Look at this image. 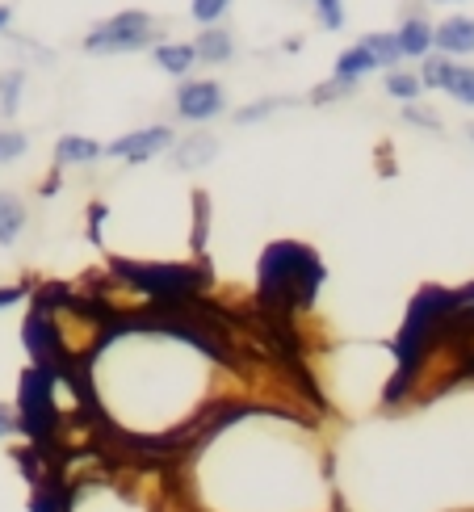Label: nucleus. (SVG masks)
I'll return each mask as SVG.
<instances>
[{
  "label": "nucleus",
  "mask_w": 474,
  "mask_h": 512,
  "mask_svg": "<svg viewBox=\"0 0 474 512\" xmlns=\"http://www.w3.org/2000/svg\"><path fill=\"white\" fill-rule=\"evenodd\" d=\"M319 277H323L319 261L298 244H273L261 256V290H265V298H273V303H282V307L307 303L319 286Z\"/></svg>",
  "instance_id": "f257e3e1"
},
{
  "label": "nucleus",
  "mask_w": 474,
  "mask_h": 512,
  "mask_svg": "<svg viewBox=\"0 0 474 512\" xmlns=\"http://www.w3.org/2000/svg\"><path fill=\"white\" fill-rule=\"evenodd\" d=\"M160 26L152 13L143 9H126V13H114L110 21H101V26L89 30L84 38V51L89 55H122V51H139L147 42H156Z\"/></svg>",
  "instance_id": "f03ea898"
},
{
  "label": "nucleus",
  "mask_w": 474,
  "mask_h": 512,
  "mask_svg": "<svg viewBox=\"0 0 474 512\" xmlns=\"http://www.w3.org/2000/svg\"><path fill=\"white\" fill-rule=\"evenodd\" d=\"M172 143H177V135H172L168 126H143V131H131V135L114 139L110 147H105V156L126 160V164H147V160H156L160 152H168Z\"/></svg>",
  "instance_id": "7ed1b4c3"
},
{
  "label": "nucleus",
  "mask_w": 474,
  "mask_h": 512,
  "mask_svg": "<svg viewBox=\"0 0 474 512\" xmlns=\"http://www.w3.org/2000/svg\"><path fill=\"white\" fill-rule=\"evenodd\" d=\"M177 114L185 122H210L223 114V89L214 80H185L177 89Z\"/></svg>",
  "instance_id": "20e7f679"
},
{
  "label": "nucleus",
  "mask_w": 474,
  "mask_h": 512,
  "mask_svg": "<svg viewBox=\"0 0 474 512\" xmlns=\"http://www.w3.org/2000/svg\"><path fill=\"white\" fill-rule=\"evenodd\" d=\"M214 156H219V139H214L210 131H193L172 147V164H177L181 173H198V168L214 164Z\"/></svg>",
  "instance_id": "39448f33"
},
{
  "label": "nucleus",
  "mask_w": 474,
  "mask_h": 512,
  "mask_svg": "<svg viewBox=\"0 0 474 512\" xmlns=\"http://www.w3.org/2000/svg\"><path fill=\"white\" fill-rule=\"evenodd\" d=\"M474 51V17L466 13H454V17H445L441 26H437V55L445 59H462Z\"/></svg>",
  "instance_id": "423d86ee"
},
{
  "label": "nucleus",
  "mask_w": 474,
  "mask_h": 512,
  "mask_svg": "<svg viewBox=\"0 0 474 512\" xmlns=\"http://www.w3.org/2000/svg\"><path fill=\"white\" fill-rule=\"evenodd\" d=\"M395 34H399V47H403L407 59H428V55H433V47H437V30L428 26L420 13H416V17H407Z\"/></svg>",
  "instance_id": "0eeeda50"
},
{
  "label": "nucleus",
  "mask_w": 474,
  "mask_h": 512,
  "mask_svg": "<svg viewBox=\"0 0 474 512\" xmlns=\"http://www.w3.org/2000/svg\"><path fill=\"white\" fill-rule=\"evenodd\" d=\"M105 156V147L89 135H63L55 147V164H93Z\"/></svg>",
  "instance_id": "6e6552de"
},
{
  "label": "nucleus",
  "mask_w": 474,
  "mask_h": 512,
  "mask_svg": "<svg viewBox=\"0 0 474 512\" xmlns=\"http://www.w3.org/2000/svg\"><path fill=\"white\" fill-rule=\"evenodd\" d=\"M156 63L164 72H172V76H185L193 63H198V47H193V42H160Z\"/></svg>",
  "instance_id": "1a4fd4ad"
},
{
  "label": "nucleus",
  "mask_w": 474,
  "mask_h": 512,
  "mask_svg": "<svg viewBox=\"0 0 474 512\" xmlns=\"http://www.w3.org/2000/svg\"><path fill=\"white\" fill-rule=\"evenodd\" d=\"M193 47H198L202 63H227L235 55V38L227 30H219V26H210V30H202V38L193 42Z\"/></svg>",
  "instance_id": "9d476101"
},
{
  "label": "nucleus",
  "mask_w": 474,
  "mask_h": 512,
  "mask_svg": "<svg viewBox=\"0 0 474 512\" xmlns=\"http://www.w3.org/2000/svg\"><path fill=\"white\" fill-rule=\"evenodd\" d=\"M21 227H26V206H21L17 194L0 189V244H17Z\"/></svg>",
  "instance_id": "9b49d317"
},
{
  "label": "nucleus",
  "mask_w": 474,
  "mask_h": 512,
  "mask_svg": "<svg viewBox=\"0 0 474 512\" xmlns=\"http://www.w3.org/2000/svg\"><path fill=\"white\" fill-rule=\"evenodd\" d=\"M374 68H378V59L357 42V47H349V51L336 59V80H353V84H357L361 76H370Z\"/></svg>",
  "instance_id": "f8f14e48"
},
{
  "label": "nucleus",
  "mask_w": 474,
  "mask_h": 512,
  "mask_svg": "<svg viewBox=\"0 0 474 512\" xmlns=\"http://www.w3.org/2000/svg\"><path fill=\"white\" fill-rule=\"evenodd\" d=\"M361 47L378 59V68H391V72H395V63L403 59L399 34H382V30H378V34H365V38H361Z\"/></svg>",
  "instance_id": "ddd939ff"
},
{
  "label": "nucleus",
  "mask_w": 474,
  "mask_h": 512,
  "mask_svg": "<svg viewBox=\"0 0 474 512\" xmlns=\"http://www.w3.org/2000/svg\"><path fill=\"white\" fill-rule=\"evenodd\" d=\"M445 93L462 105H474V68L470 63H454V72L445 80Z\"/></svg>",
  "instance_id": "4468645a"
},
{
  "label": "nucleus",
  "mask_w": 474,
  "mask_h": 512,
  "mask_svg": "<svg viewBox=\"0 0 474 512\" xmlns=\"http://www.w3.org/2000/svg\"><path fill=\"white\" fill-rule=\"evenodd\" d=\"M449 72H454V59H445V55H428V59H424V68H420V84H424V89H441V93H445Z\"/></svg>",
  "instance_id": "2eb2a0df"
},
{
  "label": "nucleus",
  "mask_w": 474,
  "mask_h": 512,
  "mask_svg": "<svg viewBox=\"0 0 474 512\" xmlns=\"http://www.w3.org/2000/svg\"><path fill=\"white\" fill-rule=\"evenodd\" d=\"M420 89H424V84H420V76H412V72H399V68H395L391 76H386V93L399 97V101H407V105L420 97Z\"/></svg>",
  "instance_id": "dca6fc26"
},
{
  "label": "nucleus",
  "mask_w": 474,
  "mask_h": 512,
  "mask_svg": "<svg viewBox=\"0 0 474 512\" xmlns=\"http://www.w3.org/2000/svg\"><path fill=\"white\" fill-rule=\"evenodd\" d=\"M282 105H290V97H265V101H252V105H244V110L235 114V122H240V126H252V122L269 118L273 110H282Z\"/></svg>",
  "instance_id": "f3484780"
},
{
  "label": "nucleus",
  "mask_w": 474,
  "mask_h": 512,
  "mask_svg": "<svg viewBox=\"0 0 474 512\" xmlns=\"http://www.w3.org/2000/svg\"><path fill=\"white\" fill-rule=\"evenodd\" d=\"M231 9V0H189V13L202 21V26H214L223 13Z\"/></svg>",
  "instance_id": "a211bd4d"
},
{
  "label": "nucleus",
  "mask_w": 474,
  "mask_h": 512,
  "mask_svg": "<svg viewBox=\"0 0 474 512\" xmlns=\"http://www.w3.org/2000/svg\"><path fill=\"white\" fill-rule=\"evenodd\" d=\"M21 84H26V80H21V72H5V76H0V110H5V114H13V110H17Z\"/></svg>",
  "instance_id": "6ab92c4d"
},
{
  "label": "nucleus",
  "mask_w": 474,
  "mask_h": 512,
  "mask_svg": "<svg viewBox=\"0 0 474 512\" xmlns=\"http://www.w3.org/2000/svg\"><path fill=\"white\" fill-rule=\"evenodd\" d=\"M319 9V26L323 30H340L344 26V0H315Z\"/></svg>",
  "instance_id": "aec40b11"
},
{
  "label": "nucleus",
  "mask_w": 474,
  "mask_h": 512,
  "mask_svg": "<svg viewBox=\"0 0 474 512\" xmlns=\"http://www.w3.org/2000/svg\"><path fill=\"white\" fill-rule=\"evenodd\" d=\"M26 156V135L21 131H0V164Z\"/></svg>",
  "instance_id": "412c9836"
},
{
  "label": "nucleus",
  "mask_w": 474,
  "mask_h": 512,
  "mask_svg": "<svg viewBox=\"0 0 474 512\" xmlns=\"http://www.w3.org/2000/svg\"><path fill=\"white\" fill-rule=\"evenodd\" d=\"M344 93H353V80H328L311 93V101H332V97H344Z\"/></svg>",
  "instance_id": "4be33fe9"
},
{
  "label": "nucleus",
  "mask_w": 474,
  "mask_h": 512,
  "mask_svg": "<svg viewBox=\"0 0 474 512\" xmlns=\"http://www.w3.org/2000/svg\"><path fill=\"white\" fill-rule=\"evenodd\" d=\"M403 118L412 122V126H424V131H441V118H433L428 110H420V105H407V110H403Z\"/></svg>",
  "instance_id": "5701e85b"
},
{
  "label": "nucleus",
  "mask_w": 474,
  "mask_h": 512,
  "mask_svg": "<svg viewBox=\"0 0 474 512\" xmlns=\"http://www.w3.org/2000/svg\"><path fill=\"white\" fill-rule=\"evenodd\" d=\"M13 429H17V416L5 408V403H0V437H9Z\"/></svg>",
  "instance_id": "b1692460"
},
{
  "label": "nucleus",
  "mask_w": 474,
  "mask_h": 512,
  "mask_svg": "<svg viewBox=\"0 0 474 512\" xmlns=\"http://www.w3.org/2000/svg\"><path fill=\"white\" fill-rule=\"evenodd\" d=\"M21 298V290H0V307H9V303H17Z\"/></svg>",
  "instance_id": "393cba45"
},
{
  "label": "nucleus",
  "mask_w": 474,
  "mask_h": 512,
  "mask_svg": "<svg viewBox=\"0 0 474 512\" xmlns=\"http://www.w3.org/2000/svg\"><path fill=\"white\" fill-rule=\"evenodd\" d=\"M5 26H9V9H5V5H0V30H5Z\"/></svg>",
  "instance_id": "a878e982"
},
{
  "label": "nucleus",
  "mask_w": 474,
  "mask_h": 512,
  "mask_svg": "<svg viewBox=\"0 0 474 512\" xmlns=\"http://www.w3.org/2000/svg\"><path fill=\"white\" fill-rule=\"evenodd\" d=\"M433 5H462V0H433Z\"/></svg>",
  "instance_id": "bb28decb"
}]
</instances>
